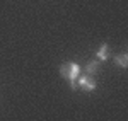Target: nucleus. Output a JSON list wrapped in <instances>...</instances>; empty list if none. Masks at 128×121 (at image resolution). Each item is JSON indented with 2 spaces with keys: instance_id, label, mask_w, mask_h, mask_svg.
Wrapping results in <instances>:
<instances>
[{
  "instance_id": "nucleus-1",
  "label": "nucleus",
  "mask_w": 128,
  "mask_h": 121,
  "mask_svg": "<svg viewBox=\"0 0 128 121\" xmlns=\"http://www.w3.org/2000/svg\"><path fill=\"white\" fill-rule=\"evenodd\" d=\"M79 73H80V67L77 63H63L62 67H60V75L63 77V79H67L70 82V85H72V89L74 91H77V79H79Z\"/></svg>"
},
{
  "instance_id": "nucleus-2",
  "label": "nucleus",
  "mask_w": 128,
  "mask_h": 121,
  "mask_svg": "<svg viewBox=\"0 0 128 121\" xmlns=\"http://www.w3.org/2000/svg\"><path fill=\"white\" fill-rule=\"evenodd\" d=\"M77 85H79L80 89H84V91L87 92H92L94 89H96V79L92 77V75H89V73H86V75H80L79 79H77Z\"/></svg>"
},
{
  "instance_id": "nucleus-3",
  "label": "nucleus",
  "mask_w": 128,
  "mask_h": 121,
  "mask_svg": "<svg viewBox=\"0 0 128 121\" xmlns=\"http://www.w3.org/2000/svg\"><path fill=\"white\" fill-rule=\"evenodd\" d=\"M99 67H101V61L99 60H92L87 63V67H86V72H87L89 75H96L99 72Z\"/></svg>"
},
{
  "instance_id": "nucleus-4",
  "label": "nucleus",
  "mask_w": 128,
  "mask_h": 121,
  "mask_svg": "<svg viewBox=\"0 0 128 121\" xmlns=\"http://www.w3.org/2000/svg\"><path fill=\"white\" fill-rule=\"evenodd\" d=\"M109 58V46L104 43V44H101V48L98 50V60L99 61H104Z\"/></svg>"
},
{
  "instance_id": "nucleus-5",
  "label": "nucleus",
  "mask_w": 128,
  "mask_h": 121,
  "mask_svg": "<svg viewBox=\"0 0 128 121\" xmlns=\"http://www.w3.org/2000/svg\"><path fill=\"white\" fill-rule=\"evenodd\" d=\"M114 60L118 61V65H120V67H123V68H126V67H128V55H126V53H121V55H118Z\"/></svg>"
}]
</instances>
